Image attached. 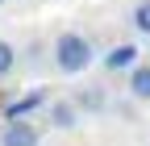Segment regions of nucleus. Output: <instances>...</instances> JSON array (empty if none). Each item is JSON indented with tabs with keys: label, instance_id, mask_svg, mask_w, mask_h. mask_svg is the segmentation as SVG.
Wrapping results in <instances>:
<instances>
[{
	"label": "nucleus",
	"instance_id": "nucleus-7",
	"mask_svg": "<svg viewBox=\"0 0 150 146\" xmlns=\"http://www.w3.org/2000/svg\"><path fill=\"white\" fill-rule=\"evenodd\" d=\"M13 67H17V50H13V46H8L4 38H0V79H4Z\"/></svg>",
	"mask_w": 150,
	"mask_h": 146
},
{
	"label": "nucleus",
	"instance_id": "nucleus-1",
	"mask_svg": "<svg viewBox=\"0 0 150 146\" xmlns=\"http://www.w3.org/2000/svg\"><path fill=\"white\" fill-rule=\"evenodd\" d=\"M54 63H59V71H67V75L88 71V63H92V42L83 38V33H59V42H54Z\"/></svg>",
	"mask_w": 150,
	"mask_h": 146
},
{
	"label": "nucleus",
	"instance_id": "nucleus-6",
	"mask_svg": "<svg viewBox=\"0 0 150 146\" xmlns=\"http://www.w3.org/2000/svg\"><path fill=\"white\" fill-rule=\"evenodd\" d=\"M50 121L59 125V130H71V125H75V104H71V100L50 104Z\"/></svg>",
	"mask_w": 150,
	"mask_h": 146
},
{
	"label": "nucleus",
	"instance_id": "nucleus-2",
	"mask_svg": "<svg viewBox=\"0 0 150 146\" xmlns=\"http://www.w3.org/2000/svg\"><path fill=\"white\" fill-rule=\"evenodd\" d=\"M38 104H46V92L42 88H33V92H25V96H17V100H8L4 104V117L8 121H21V117H29Z\"/></svg>",
	"mask_w": 150,
	"mask_h": 146
},
{
	"label": "nucleus",
	"instance_id": "nucleus-4",
	"mask_svg": "<svg viewBox=\"0 0 150 146\" xmlns=\"http://www.w3.org/2000/svg\"><path fill=\"white\" fill-rule=\"evenodd\" d=\"M104 67H108V71H125V67H138V46H129V42L112 46V50L104 54Z\"/></svg>",
	"mask_w": 150,
	"mask_h": 146
},
{
	"label": "nucleus",
	"instance_id": "nucleus-9",
	"mask_svg": "<svg viewBox=\"0 0 150 146\" xmlns=\"http://www.w3.org/2000/svg\"><path fill=\"white\" fill-rule=\"evenodd\" d=\"M134 25H138L142 33H150V0H142V4L134 9Z\"/></svg>",
	"mask_w": 150,
	"mask_h": 146
},
{
	"label": "nucleus",
	"instance_id": "nucleus-10",
	"mask_svg": "<svg viewBox=\"0 0 150 146\" xmlns=\"http://www.w3.org/2000/svg\"><path fill=\"white\" fill-rule=\"evenodd\" d=\"M0 4H4V0H0Z\"/></svg>",
	"mask_w": 150,
	"mask_h": 146
},
{
	"label": "nucleus",
	"instance_id": "nucleus-8",
	"mask_svg": "<svg viewBox=\"0 0 150 146\" xmlns=\"http://www.w3.org/2000/svg\"><path fill=\"white\" fill-rule=\"evenodd\" d=\"M79 104L83 108H104V92L100 88H88V92H79Z\"/></svg>",
	"mask_w": 150,
	"mask_h": 146
},
{
	"label": "nucleus",
	"instance_id": "nucleus-5",
	"mask_svg": "<svg viewBox=\"0 0 150 146\" xmlns=\"http://www.w3.org/2000/svg\"><path fill=\"white\" fill-rule=\"evenodd\" d=\"M129 92H134L138 100H150V63L134 67V75H129Z\"/></svg>",
	"mask_w": 150,
	"mask_h": 146
},
{
	"label": "nucleus",
	"instance_id": "nucleus-3",
	"mask_svg": "<svg viewBox=\"0 0 150 146\" xmlns=\"http://www.w3.org/2000/svg\"><path fill=\"white\" fill-rule=\"evenodd\" d=\"M0 146H38V130L29 121H8L0 134Z\"/></svg>",
	"mask_w": 150,
	"mask_h": 146
}]
</instances>
